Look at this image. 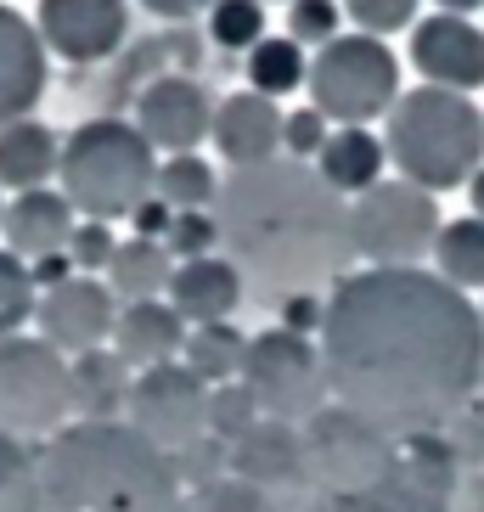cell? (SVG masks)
<instances>
[{"label": "cell", "mask_w": 484, "mask_h": 512, "mask_svg": "<svg viewBox=\"0 0 484 512\" xmlns=\"http://www.w3.org/2000/svg\"><path fill=\"white\" fill-rule=\"evenodd\" d=\"M169 276H175V265H169L164 242L130 237V242H119V254L107 265V293L119 304H152L158 293H169Z\"/></svg>", "instance_id": "484cf974"}, {"label": "cell", "mask_w": 484, "mask_h": 512, "mask_svg": "<svg viewBox=\"0 0 484 512\" xmlns=\"http://www.w3.org/2000/svg\"><path fill=\"white\" fill-rule=\"evenodd\" d=\"M124 0H40V40L68 62H102L124 46Z\"/></svg>", "instance_id": "2e32d148"}, {"label": "cell", "mask_w": 484, "mask_h": 512, "mask_svg": "<svg viewBox=\"0 0 484 512\" xmlns=\"http://www.w3.org/2000/svg\"><path fill=\"white\" fill-rule=\"evenodd\" d=\"M186 372L203 377L209 389H220V383H237L242 377V355H248V338H242L231 321H214V327H192L186 332Z\"/></svg>", "instance_id": "4316f807"}, {"label": "cell", "mask_w": 484, "mask_h": 512, "mask_svg": "<svg viewBox=\"0 0 484 512\" xmlns=\"http://www.w3.org/2000/svg\"><path fill=\"white\" fill-rule=\"evenodd\" d=\"M327 119H321L316 107H299V113H288V124H282V147H288L293 164H310L321 147H327Z\"/></svg>", "instance_id": "ab89813d"}, {"label": "cell", "mask_w": 484, "mask_h": 512, "mask_svg": "<svg viewBox=\"0 0 484 512\" xmlns=\"http://www.w3.org/2000/svg\"><path fill=\"white\" fill-rule=\"evenodd\" d=\"M124 422H130L158 456L192 451L197 439H209V383L192 377L181 361L152 366V372L136 377L130 406H124Z\"/></svg>", "instance_id": "8fae6325"}, {"label": "cell", "mask_w": 484, "mask_h": 512, "mask_svg": "<svg viewBox=\"0 0 484 512\" xmlns=\"http://www.w3.org/2000/svg\"><path fill=\"white\" fill-rule=\"evenodd\" d=\"M473 6H484V0H439V12H451V17H468Z\"/></svg>", "instance_id": "7dc6e473"}, {"label": "cell", "mask_w": 484, "mask_h": 512, "mask_svg": "<svg viewBox=\"0 0 484 512\" xmlns=\"http://www.w3.org/2000/svg\"><path fill=\"white\" fill-rule=\"evenodd\" d=\"M0 237H6V254L17 259H46V254H68V237H74V209L62 192H17L6 203V220H0Z\"/></svg>", "instance_id": "ffe728a7"}, {"label": "cell", "mask_w": 484, "mask_h": 512, "mask_svg": "<svg viewBox=\"0 0 484 512\" xmlns=\"http://www.w3.org/2000/svg\"><path fill=\"white\" fill-rule=\"evenodd\" d=\"M214 242H220V220H214V214H175L164 248H169V259L186 265V259H209Z\"/></svg>", "instance_id": "f35d334b"}, {"label": "cell", "mask_w": 484, "mask_h": 512, "mask_svg": "<svg viewBox=\"0 0 484 512\" xmlns=\"http://www.w3.org/2000/svg\"><path fill=\"white\" fill-rule=\"evenodd\" d=\"M288 40L293 46H333L338 40V0H293Z\"/></svg>", "instance_id": "8d00e7d4"}, {"label": "cell", "mask_w": 484, "mask_h": 512, "mask_svg": "<svg viewBox=\"0 0 484 512\" xmlns=\"http://www.w3.org/2000/svg\"><path fill=\"white\" fill-rule=\"evenodd\" d=\"M169 467H175L181 490H209V484H220V473H231V451L220 439H197L192 451L169 456Z\"/></svg>", "instance_id": "d590c367"}, {"label": "cell", "mask_w": 484, "mask_h": 512, "mask_svg": "<svg viewBox=\"0 0 484 512\" xmlns=\"http://www.w3.org/2000/svg\"><path fill=\"white\" fill-rule=\"evenodd\" d=\"M344 12H349V23H355L361 34L383 40V34L417 23V0H344Z\"/></svg>", "instance_id": "74e56055"}, {"label": "cell", "mask_w": 484, "mask_h": 512, "mask_svg": "<svg viewBox=\"0 0 484 512\" xmlns=\"http://www.w3.org/2000/svg\"><path fill=\"white\" fill-rule=\"evenodd\" d=\"M400 102V62L372 34H338L310 62V107L327 124L366 130L372 119L394 113Z\"/></svg>", "instance_id": "52a82bcc"}, {"label": "cell", "mask_w": 484, "mask_h": 512, "mask_svg": "<svg viewBox=\"0 0 484 512\" xmlns=\"http://www.w3.org/2000/svg\"><path fill=\"white\" fill-rule=\"evenodd\" d=\"M242 389L254 394L259 417L271 422H304L327 406V366H321V344L299 338V332H259L248 338V355H242Z\"/></svg>", "instance_id": "30bf717a"}, {"label": "cell", "mask_w": 484, "mask_h": 512, "mask_svg": "<svg viewBox=\"0 0 484 512\" xmlns=\"http://www.w3.org/2000/svg\"><path fill=\"white\" fill-rule=\"evenodd\" d=\"M186 349V321L175 316V304L152 299V304H124L113 321V355L136 372L169 366Z\"/></svg>", "instance_id": "44dd1931"}, {"label": "cell", "mask_w": 484, "mask_h": 512, "mask_svg": "<svg viewBox=\"0 0 484 512\" xmlns=\"http://www.w3.org/2000/svg\"><path fill=\"white\" fill-rule=\"evenodd\" d=\"M439 203L434 192L411 181H378L349 203V237L355 254L372 259V271H411L439 242Z\"/></svg>", "instance_id": "ba28073f"}, {"label": "cell", "mask_w": 484, "mask_h": 512, "mask_svg": "<svg viewBox=\"0 0 484 512\" xmlns=\"http://www.w3.org/2000/svg\"><path fill=\"white\" fill-rule=\"evenodd\" d=\"M57 181L68 209H79L85 220H130V214L158 192V158L141 141L136 124L124 119H91L62 141Z\"/></svg>", "instance_id": "5b68a950"}, {"label": "cell", "mask_w": 484, "mask_h": 512, "mask_svg": "<svg viewBox=\"0 0 484 512\" xmlns=\"http://www.w3.org/2000/svg\"><path fill=\"white\" fill-rule=\"evenodd\" d=\"M34 512H181V484L130 422H74L34 456Z\"/></svg>", "instance_id": "3957f363"}, {"label": "cell", "mask_w": 484, "mask_h": 512, "mask_svg": "<svg viewBox=\"0 0 484 512\" xmlns=\"http://www.w3.org/2000/svg\"><path fill=\"white\" fill-rule=\"evenodd\" d=\"M383 152L423 192H456L484 169V113L456 91H400L383 130Z\"/></svg>", "instance_id": "277c9868"}, {"label": "cell", "mask_w": 484, "mask_h": 512, "mask_svg": "<svg viewBox=\"0 0 484 512\" xmlns=\"http://www.w3.org/2000/svg\"><path fill=\"white\" fill-rule=\"evenodd\" d=\"M248 85H254V96H288V91H299L304 79H310V68H304V51L293 46L288 34L276 40V34H265L254 51H248Z\"/></svg>", "instance_id": "f1b7e54d"}, {"label": "cell", "mask_w": 484, "mask_h": 512, "mask_svg": "<svg viewBox=\"0 0 484 512\" xmlns=\"http://www.w3.org/2000/svg\"><path fill=\"white\" fill-rule=\"evenodd\" d=\"M254 422H259V406H254V394L242 389V383H220V389H209V439H220V445L231 451Z\"/></svg>", "instance_id": "836d02e7"}, {"label": "cell", "mask_w": 484, "mask_h": 512, "mask_svg": "<svg viewBox=\"0 0 484 512\" xmlns=\"http://www.w3.org/2000/svg\"><path fill=\"white\" fill-rule=\"evenodd\" d=\"M130 220H136V237H147V242H164L169 237V226H175V209H169L164 197L152 192L147 203H141L136 214H130Z\"/></svg>", "instance_id": "7bdbcfd3"}, {"label": "cell", "mask_w": 484, "mask_h": 512, "mask_svg": "<svg viewBox=\"0 0 484 512\" xmlns=\"http://www.w3.org/2000/svg\"><path fill=\"white\" fill-rule=\"evenodd\" d=\"M400 467L394 434H383L378 422L355 417L349 406H321L304 422V473L310 490L327 501H361L372 496L383 479Z\"/></svg>", "instance_id": "8992f818"}, {"label": "cell", "mask_w": 484, "mask_h": 512, "mask_svg": "<svg viewBox=\"0 0 484 512\" xmlns=\"http://www.w3.org/2000/svg\"><path fill=\"white\" fill-rule=\"evenodd\" d=\"M113 321H119V299L107 293V282L96 276H68L62 287L40 293L34 304V327L57 355H91L113 338Z\"/></svg>", "instance_id": "5bb4252c"}, {"label": "cell", "mask_w": 484, "mask_h": 512, "mask_svg": "<svg viewBox=\"0 0 484 512\" xmlns=\"http://www.w3.org/2000/svg\"><path fill=\"white\" fill-rule=\"evenodd\" d=\"M181 512H282V507H276V501H265L254 484L220 479V484H209V490H192V496H181Z\"/></svg>", "instance_id": "e575fe53"}, {"label": "cell", "mask_w": 484, "mask_h": 512, "mask_svg": "<svg viewBox=\"0 0 484 512\" xmlns=\"http://www.w3.org/2000/svg\"><path fill=\"white\" fill-rule=\"evenodd\" d=\"M158 197H164L175 214H203L220 197V181H214V169L197 158V152H186V158H169L164 169H158Z\"/></svg>", "instance_id": "f546056e"}, {"label": "cell", "mask_w": 484, "mask_h": 512, "mask_svg": "<svg viewBox=\"0 0 484 512\" xmlns=\"http://www.w3.org/2000/svg\"><path fill=\"white\" fill-rule=\"evenodd\" d=\"M282 124L288 113L271 102V96H254V91H237L214 107V147L231 169H254V164H271L282 152Z\"/></svg>", "instance_id": "d6986e66"}, {"label": "cell", "mask_w": 484, "mask_h": 512, "mask_svg": "<svg viewBox=\"0 0 484 512\" xmlns=\"http://www.w3.org/2000/svg\"><path fill=\"white\" fill-rule=\"evenodd\" d=\"M68 411H74V377L57 349L29 332L0 338V434H62Z\"/></svg>", "instance_id": "9c48e42d"}, {"label": "cell", "mask_w": 484, "mask_h": 512, "mask_svg": "<svg viewBox=\"0 0 484 512\" xmlns=\"http://www.w3.org/2000/svg\"><path fill=\"white\" fill-rule=\"evenodd\" d=\"M242 299V276L231 259H186L169 276V304L186 327H214L226 321Z\"/></svg>", "instance_id": "7402d4cb"}, {"label": "cell", "mask_w": 484, "mask_h": 512, "mask_svg": "<svg viewBox=\"0 0 484 512\" xmlns=\"http://www.w3.org/2000/svg\"><path fill=\"white\" fill-rule=\"evenodd\" d=\"M411 62L417 74L439 91H479L484 85V34L473 29L468 17L434 12L411 29Z\"/></svg>", "instance_id": "e0dca14e"}, {"label": "cell", "mask_w": 484, "mask_h": 512, "mask_svg": "<svg viewBox=\"0 0 484 512\" xmlns=\"http://www.w3.org/2000/svg\"><path fill=\"white\" fill-rule=\"evenodd\" d=\"M321 316H327V304H316L310 293H293V299H282V332H299V338H310V332H321Z\"/></svg>", "instance_id": "b9f144b4"}, {"label": "cell", "mask_w": 484, "mask_h": 512, "mask_svg": "<svg viewBox=\"0 0 484 512\" xmlns=\"http://www.w3.org/2000/svg\"><path fill=\"white\" fill-rule=\"evenodd\" d=\"M434 259H439V282H451L456 293L468 287H484V220H445L434 242Z\"/></svg>", "instance_id": "83f0119b"}, {"label": "cell", "mask_w": 484, "mask_h": 512, "mask_svg": "<svg viewBox=\"0 0 484 512\" xmlns=\"http://www.w3.org/2000/svg\"><path fill=\"white\" fill-rule=\"evenodd\" d=\"M136 130L152 152H169V158H186L197 141L214 130V102L209 91L186 74H164L152 79L136 102Z\"/></svg>", "instance_id": "9a60e30c"}, {"label": "cell", "mask_w": 484, "mask_h": 512, "mask_svg": "<svg viewBox=\"0 0 484 512\" xmlns=\"http://www.w3.org/2000/svg\"><path fill=\"white\" fill-rule=\"evenodd\" d=\"M40 507V484H34V456L23 439L0 434V512H34Z\"/></svg>", "instance_id": "1f68e13d"}, {"label": "cell", "mask_w": 484, "mask_h": 512, "mask_svg": "<svg viewBox=\"0 0 484 512\" xmlns=\"http://www.w3.org/2000/svg\"><path fill=\"white\" fill-rule=\"evenodd\" d=\"M34 304H40V299H34L29 265L0 248V338H17L23 321H34Z\"/></svg>", "instance_id": "d6a6232c"}, {"label": "cell", "mask_w": 484, "mask_h": 512, "mask_svg": "<svg viewBox=\"0 0 484 512\" xmlns=\"http://www.w3.org/2000/svg\"><path fill=\"white\" fill-rule=\"evenodd\" d=\"M29 276H34L40 293H51V287H62L68 276H74V259H68V254H46V259H34V265H29Z\"/></svg>", "instance_id": "ee69618b"}, {"label": "cell", "mask_w": 484, "mask_h": 512, "mask_svg": "<svg viewBox=\"0 0 484 512\" xmlns=\"http://www.w3.org/2000/svg\"><path fill=\"white\" fill-rule=\"evenodd\" d=\"M462 484V462H456L445 434H411L406 456L389 479L361 501H338L344 512H451V496Z\"/></svg>", "instance_id": "7c38bea8"}, {"label": "cell", "mask_w": 484, "mask_h": 512, "mask_svg": "<svg viewBox=\"0 0 484 512\" xmlns=\"http://www.w3.org/2000/svg\"><path fill=\"white\" fill-rule=\"evenodd\" d=\"M259 6H265V0H259Z\"/></svg>", "instance_id": "681fc988"}, {"label": "cell", "mask_w": 484, "mask_h": 512, "mask_svg": "<svg viewBox=\"0 0 484 512\" xmlns=\"http://www.w3.org/2000/svg\"><path fill=\"white\" fill-rule=\"evenodd\" d=\"M231 479L254 484L259 496L276 501L282 512H304L316 496L310 473H304V434L293 422H271V417H259L231 445Z\"/></svg>", "instance_id": "4fadbf2b"}, {"label": "cell", "mask_w": 484, "mask_h": 512, "mask_svg": "<svg viewBox=\"0 0 484 512\" xmlns=\"http://www.w3.org/2000/svg\"><path fill=\"white\" fill-rule=\"evenodd\" d=\"M113 254H119V237H113L102 220L74 226V237H68V259H74V271H107Z\"/></svg>", "instance_id": "60d3db41"}, {"label": "cell", "mask_w": 484, "mask_h": 512, "mask_svg": "<svg viewBox=\"0 0 484 512\" xmlns=\"http://www.w3.org/2000/svg\"><path fill=\"white\" fill-rule=\"evenodd\" d=\"M0 220H6V203H0Z\"/></svg>", "instance_id": "c3c4849f"}, {"label": "cell", "mask_w": 484, "mask_h": 512, "mask_svg": "<svg viewBox=\"0 0 484 512\" xmlns=\"http://www.w3.org/2000/svg\"><path fill=\"white\" fill-rule=\"evenodd\" d=\"M209 34H214V46H226V51H254L265 40V6L259 0H214Z\"/></svg>", "instance_id": "4dcf8cb0"}, {"label": "cell", "mask_w": 484, "mask_h": 512, "mask_svg": "<svg viewBox=\"0 0 484 512\" xmlns=\"http://www.w3.org/2000/svg\"><path fill=\"white\" fill-rule=\"evenodd\" d=\"M220 242L237 276L293 299L321 282H344L355 237H349V203L321 181L310 164L271 158L254 169H231L220 181Z\"/></svg>", "instance_id": "7a4b0ae2"}, {"label": "cell", "mask_w": 484, "mask_h": 512, "mask_svg": "<svg viewBox=\"0 0 484 512\" xmlns=\"http://www.w3.org/2000/svg\"><path fill=\"white\" fill-rule=\"evenodd\" d=\"M46 40L23 12L0 6V130L29 119L34 102L46 96Z\"/></svg>", "instance_id": "ac0fdd59"}, {"label": "cell", "mask_w": 484, "mask_h": 512, "mask_svg": "<svg viewBox=\"0 0 484 512\" xmlns=\"http://www.w3.org/2000/svg\"><path fill=\"white\" fill-rule=\"evenodd\" d=\"M57 158L62 141L40 119H17L0 130V186H12V192H40V181L57 175Z\"/></svg>", "instance_id": "cb8c5ba5"}, {"label": "cell", "mask_w": 484, "mask_h": 512, "mask_svg": "<svg viewBox=\"0 0 484 512\" xmlns=\"http://www.w3.org/2000/svg\"><path fill=\"white\" fill-rule=\"evenodd\" d=\"M147 12H158V17H197V12H214V0H141Z\"/></svg>", "instance_id": "f6af8a7d"}, {"label": "cell", "mask_w": 484, "mask_h": 512, "mask_svg": "<svg viewBox=\"0 0 484 512\" xmlns=\"http://www.w3.org/2000/svg\"><path fill=\"white\" fill-rule=\"evenodd\" d=\"M383 141L372 136V130H338V136H327V147L316 152V175L327 186H333L338 197H361L372 192V186L383 181Z\"/></svg>", "instance_id": "d4e9b609"}, {"label": "cell", "mask_w": 484, "mask_h": 512, "mask_svg": "<svg viewBox=\"0 0 484 512\" xmlns=\"http://www.w3.org/2000/svg\"><path fill=\"white\" fill-rule=\"evenodd\" d=\"M68 377H74L79 422H119V411L130 406V389H136L130 366H124L113 349H91V355L68 361Z\"/></svg>", "instance_id": "603a6c76"}, {"label": "cell", "mask_w": 484, "mask_h": 512, "mask_svg": "<svg viewBox=\"0 0 484 512\" xmlns=\"http://www.w3.org/2000/svg\"><path fill=\"white\" fill-rule=\"evenodd\" d=\"M321 366L338 406L383 434H439L484 383V316L434 271H355L321 316Z\"/></svg>", "instance_id": "6da1fadb"}, {"label": "cell", "mask_w": 484, "mask_h": 512, "mask_svg": "<svg viewBox=\"0 0 484 512\" xmlns=\"http://www.w3.org/2000/svg\"><path fill=\"white\" fill-rule=\"evenodd\" d=\"M468 197H473V220H484V169L468 181Z\"/></svg>", "instance_id": "bcb514c9"}]
</instances>
